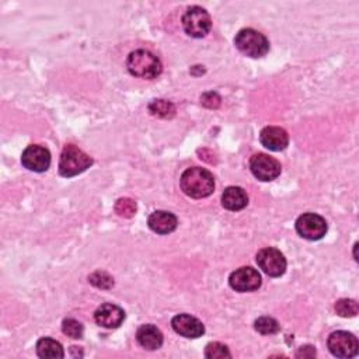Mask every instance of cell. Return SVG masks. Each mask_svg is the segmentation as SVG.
I'll use <instances>...</instances> for the list:
<instances>
[{"label": "cell", "mask_w": 359, "mask_h": 359, "mask_svg": "<svg viewBox=\"0 0 359 359\" xmlns=\"http://www.w3.org/2000/svg\"><path fill=\"white\" fill-rule=\"evenodd\" d=\"M93 165V158L74 145L63 147L59 161V174L62 177H74L86 172Z\"/></svg>", "instance_id": "cell-2"}, {"label": "cell", "mask_w": 359, "mask_h": 359, "mask_svg": "<svg viewBox=\"0 0 359 359\" xmlns=\"http://www.w3.org/2000/svg\"><path fill=\"white\" fill-rule=\"evenodd\" d=\"M330 352L337 358H352L358 353V340L348 331H336L327 341Z\"/></svg>", "instance_id": "cell-11"}, {"label": "cell", "mask_w": 359, "mask_h": 359, "mask_svg": "<svg viewBox=\"0 0 359 359\" xmlns=\"http://www.w3.org/2000/svg\"><path fill=\"white\" fill-rule=\"evenodd\" d=\"M89 281L94 287L101 288V289H110L114 285V279L107 272H101V271H97V272L92 274L89 276Z\"/></svg>", "instance_id": "cell-25"}, {"label": "cell", "mask_w": 359, "mask_h": 359, "mask_svg": "<svg viewBox=\"0 0 359 359\" xmlns=\"http://www.w3.org/2000/svg\"><path fill=\"white\" fill-rule=\"evenodd\" d=\"M256 330L260 334L264 336H271V334H276L279 331V325L272 317H260L254 323Z\"/></svg>", "instance_id": "cell-20"}, {"label": "cell", "mask_w": 359, "mask_h": 359, "mask_svg": "<svg viewBox=\"0 0 359 359\" xmlns=\"http://www.w3.org/2000/svg\"><path fill=\"white\" fill-rule=\"evenodd\" d=\"M136 203L131 198H121L115 204V212L121 218H132L136 214Z\"/></svg>", "instance_id": "cell-21"}, {"label": "cell", "mask_w": 359, "mask_h": 359, "mask_svg": "<svg viewBox=\"0 0 359 359\" xmlns=\"http://www.w3.org/2000/svg\"><path fill=\"white\" fill-rule=\"evenodd\" d=\"M296 232L307 240H320L327 233V222L317 214H303L298 218Z\"/></svg>", "instance_id": "cell-6"}, {"label": "cell", "mask_w": 359, "mask_h": 359, "mask_svg": "<svg viewBox=\"0 0 359 359\" xmlns=\"http://www.w3.org/2000/svg\"><path fill=\"white\" fill-rule=\"evenodd\" d=\"M229 284L236 292H253L261 287V275L252 267H242L230 274Z\"/></svg>", "instance_id": "cell-10"}, {"label": "cell", "mask_w": 359, "mask_h": 359, "mask_svg": "<svg viewBox=\"0 0 359 359\" xmlns=\"http://www.w3.org/2000/svg\"><path fill=\"white\" fill-rule=\"evenodd\" d=\"M62 331H63L65 336L74 338V340H79V338L83 337L85 329H83L82 323H79L77 320H74V318H65L63 323H62Z\"/></svg>", "instance_id": "cell-22"}, {"label": "cell", "mask_w": 359, "mask_h": 359, "mask_svg": "<svg viewBox=\"0 0 359 359\" xmlns=\"http://www.w3.org/2000/svg\"><path fill=\"white\" fill-rule=\"evenodd\" d=\"M149 227L157 234H169L177 227V218L167 211H156L147 219Z\"/></svg>", "instance_id": "cell-15"}, {"label": "cell", "mask_w": 359, "mask_h": 359, "mask_svg": "<svg viewBox=\"0 0 359 359\" xmlns=\"http://www.w3.org/2000/svg\"><path fill=\"white\" fill-rule=\"evenodd\" d=\"M172 326L177 334L185 338H198L205 333L204 325L189 314H177L172 320Z\"/></svg>", "instance_id": "cell-13"}, {"label": "cell", "mask_w": 359, "mask_h": 359, "mask_svg": "<svg viewBox=\"0 0 359 359\" xmlns=\"http://www.w3.org/2000/svg\"><path fill=\"white\" fill-rule=\"evenodd\" d=\"M234 45L243 55L250 58H263L269 51V43L265 35L253 28L238 31L234 38Z\"/></svg>", "instance_id": "cell-4"}, {"label": "cell", "mask_w": 359, "mask_h": 359, "mask_svg": "<svg viewBox=\"0 0 359 359\" xmlns=\"http://www.w3.org/2000/svg\"><path fill=\"white\" fill-rule=\"evenodd\" d=\"M181 23H183L184 31L192 38L205 37L211 31V27H212V20H211L209 13L199 6L189 8L184 13Z\"/></svg>", "instance_id": "cell-5"}, {"label": "cell", "mask_w": 359, "mask_h": 359, "mask_svg": "<svg viewBox=\"0 0 359 359\" xmlns=\"http://www.w3.org/2000/svg\"><path fill=\"white\" fill-rule=\"evenodd\" d=\"M358 303L353 299H340L336 303V311L341 317H353L358 314Z\"/></svg>", "instance_id": "cell-23"}, {"label": "cell", "mask_w": 359, "mask_h": 359, "mask_svg": "<svg viewBox=\"0 0 359 359\" xmlns=\"http://www.w3.org/2000/svg\"><path fill=\"white\" fill-rule=\"evenodd\" d=\"M201 101L205 107L208 108H218L219 104H220V97L218 93H214V92H209V93H205L203 97H201Z\"/></svg>", "instance_id": "cell-26"}, {"label": "cell", "mask_w": 359, "mask_h": 359, "mask_svg": "<svg viewBox=\"0 0 359 359\" xmlns=\"http://www.w3.org/2000/svg\"><path fill=\"white\" fill-rule=\"evenodd\" d=\"M149 111L161 118H170L176 114V107L166 100H154L149 104Z\"/></svg>", "instance_id": "cell-19"}, {"label": "cell", "mask_w": 359, "mask_h": 359, "mask_svg": "<svg viewBox=\"0 0 359 359\" xmlns=\"http://www.w3.org/2000/svg\"><path fill=\"white\" fill-rule=\"evenodd\" d=\"M260 142L264 147L271 152H281L287 149L289 143V136L285 130L279 127H267L260 134Z\"/></svg>", "instance_id": "cell-14"}, {"label": "cell", "mask_w": 359, "mask_h": 359, "mask_svg": "<svg viewBox=\"0 0 359 359\" xmlns=\"http://www.w3.org/2000/svg\"><path fill=\"white\" fill-rule=\"evenodd\" d=\"M257 264L268 276L274 278L284 275L287 271V260L284 254L274 247L260 250L257 254Z\"/></svg>", "instance_id": "cell-9"}, {"label": "cell", "mask_w": 359, "mask_h": 359, "mask_svg": "<svg viewBox=\"0 0 359 359\" xmlns=\"http://www.w3.org/2000/svg\"><path fill=\"white\" fill-rule=\"evenodd\" d=\"M249 204V196L240 187H227L222 194V205L227 211H242Z\"/></svg>", "instance_id": "cell-17"}, {"label": "cell", "mask_w": 359, "mask_h": 359, "mask_svg": "<svg viewBox=\"0 0 359 359\" xmlns=\"http://www.w3.org/2000/svg\"><path fill=\"white\" fill-rule=\"evenodd\" d=\"M136 340L141 347L147 351L158 349L163 345V334L153 325H145L138 329Z\"/></svg>", "instance_id": "cell-16"}, {"label": "cell", "mask_w": 359, "mask_h": 359, "mask_svg": "<svg viewBox=\"0 0 359 359\" xmlns=\"http://www.w3.org/2000/svg\"><path fill=\"white\" fill-rule=\"evenodd\" d=\"M296 356H298V358H300V356H303V358H313V356H316V349H314V347H311V345L302 347V348L298 351Z\"/></svg>", "instance_id": "cell-27"}, {"label": "cell", "mask_w": 359, "mask_h": 359, "mask_svg": "<svg viewBox=\"0 0 359 359\" xmlns=\"http://www.w3.org/2000/svg\"><path fill=\"white\" fill-rule=\"evenodd\" d=\"M181 189L185 195L201 199L209 196L215 189V178L211 172L201 169V167H192L187 169L181 178H180Z\"/></svg>", "instance_id": "cell-1"}, {"label": "cell", "mask_w": 359, "mask_h": 359, "mask_svg": "<svg viewBox=\"0 0 359 359\" xmlns=\"http://www.w3.org/2000/svg\"><path fill=\"white\" fill-rule=\"evenodd\" d=\"M94 320L104 329H118L125 320V311L116 305L104 303L96 310Z\"/></svg>", "instance_id": "cell-12"}, {"label": "cell", "mask_w": 359, "mask_h": 359, "mask_svg": "<svg viewBox=\"0 0 359 359\" xmlns=\"http://www.w3.org/2000/svg\"><path fill=\"white\" fill-rule=\"evenodd\" d=\"M37 355L39 358H51V359H61L65 356L63 348L61 342L52 338H41L37 342Z\"/></svg>", "instance_id": "cell-18"}, {"label": "cell", "mask_w": 359, "mask_h": 359, "mask_svg": "<svg viewBox=\"0 0 359 359\" xmlns=\"http://www.w3.org/2000/svg\"><path fill=\"white\" fill-rule=\"evenodd\" d=\"M21 163L30 172L44 173L51 166V153L44 146L30 145L21 154Z\"/></svg>", "instance_id": "cell-8"}, {"label": "cell", "mask_w": 359, "mask_h": 359, "mask_svg": "<svg viewBox=\"0 0 359 359\" xmlns=\"http://www.w3.org/2000/svg\"><path fill=\"white\" fill-rule=\"evenodd\" d=\"M127 68L135 77L154 79L162 73V62L154 54L146 50H138L128 57Z\"/></svg>", "instance_id": "cell-3"}, {"label": "cell", "mask_w": 359, "mask_h": 359, "mask_svg": "<svg viewBox=\"0 0 359 359\" xmlns=\"http://www.w3.org/2000/svg\"><path fill=\"white\" fill-rule=\"evenodd\" d=\"M205 356L209 359H225L232 358L229 348L220 342H209L205 348Z\"/></svg>", "instance_id": "cell-24"}, {"label": "cell", "mask_w": 359, "mask_h": 359, "mask_svg": "<svg viewBox=\"0 0 359 359\" xmlns=\"http://www.w3.org/2000/svg\"><path fill=\"white\" fill-rule=\"evenodd\" d=\"M250 170L256 178L261 181H272L281 174L283 167L276 158L265 153H258L252 157Z\"/></svg>", "instance_id": "cell-7"}]
</instances>
